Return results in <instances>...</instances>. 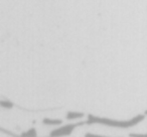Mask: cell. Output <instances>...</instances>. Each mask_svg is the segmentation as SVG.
<instances>
[{"label": "cell", "mask_w": 147, "mask_h": 137, "mask_svg": "<svg viewBox=\"0 0 147 137\" xmlns=\"http://www.w3.org/2000/svg\"><path fill=\"white\" fill-rule=\"evenodd\" d=\"M19 136L20 137H37V133L34 128H31V129H29V130L25 131V132H22Z\"/></svg>", "instance_id": "5"}, {"label": "cell", "mask_w": 147, "mask_h": 137, "mask_svg": "<svg viewBox=\"0 0 147 137\" xmlns=\"http://www.w3.org/2000/svg\"><path fill=\"white\" fill-rule=\"evenodd\" d=\"M42 123L45 125H51V126H55V125H61L63 121L61 119H51V118H45L42 120Z\"/></svg>", "instance_id": "4"}, {"label": "cell", "mask_w": 147, "mask_h": 137, "mask_svg": "<svg viewBox=\"0 0 147 137\" xmlns=\"http://www.w3.org/2000/svg\"><path fill=\"white\" fill-rule=\"evenodd\" d=\"M0 106L3 108L11 109L13 107V103L9 102V101H0Z\"/></svg>", "instance_id": "6"}, {"label": "cell", "mask_w": 147, "mask_h": 137, "mask_svg": "<svg viewBox=\"0 0 147 137\" xmlns=\"http://www.w3.org/2000/svg\"><path fill=\"white\" fill-rule=\"evenodd\" d=\"M84 117V113L82 112H73L69 111L67 113V120H75V119H81Z\"/></svg>", "instance_id": "3"}, {"label": "cell", "mask_w": 147, "mask_h": 137, "mask_svg": "<svg viewBox=\"0 0 147 137\" xmlns=\"http://www.w3.org/2000/svg\"><path fill=\"white\" fill-rule=\"evenodd\" d=\"M144 115H147V110H145V112H144Z\"/></svg>", "instance_id": "9"}, {"label": "cell", "mask_w": 147, "mask_h": 137, "mask_svg": "<svg viewBox=\"0 0 147 137\" xmlns=\"http://www.w3.org/2000/svg\"><path fill=\"white\" fill-rule=\"evenodd\" d=\"M145 115L138 114L131 118L130 120H116V119H109L104 118V117H98L95 115H88V120H87V124H100L105 125V126H110L115 127V128H130L135 125L139 124L144 120Z\"/></svg>", "instance_id": "1"}, {"label": "cell", "mask_w": 147, "mask_h": 137, "mask_svg": "<svg viewBox=\"0 0 147 137\" xmlns=\"http://www.w3.org/2000/svg\"><path fill=\"white\" fill-rule=\"evenodd\" d=\"M85 137H108V136H103V135L99 134H94V133H86Z\"/></svg>", "instance_id": "8"}, {"label": "cell", "mask_w": 147, "mask_h": 137, "mask_svg": "<svg viewBox=\"0 0 147 137\" xmlns=\"http://www.w3.org/2000/svg\"><path fill=\"white\" fill-rule=\"evenodd\" d=\"M85 122L81 123H73V124H67L65 126H61L59 128H57L53 130L49 133V137H63V136H69L73 133V131L79 126H82Z\"/></svg>", "instance_id": "2"}, {"label": "cell", "mask_w": 147, "mask_h": 137, "mask_svg": "<svg viewBox=\"0 0 147 137\" xmlns=\"http://www.w3.org/2000/svg\"><path fill=\"white\" fill-rule=\"evenodd\" d=\"M129 137H147V133H130Z\"/></svg>", "instance_id": "7"}]
</instances>
